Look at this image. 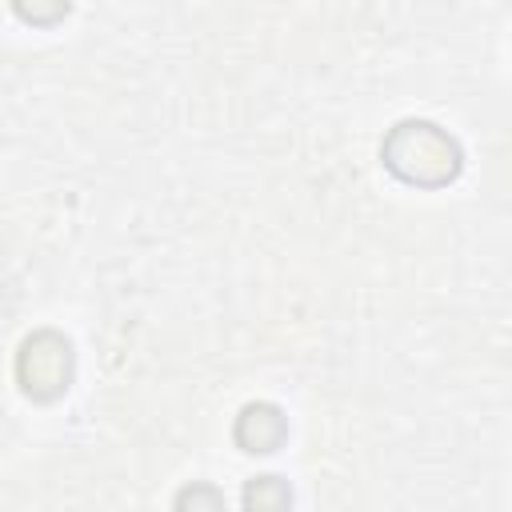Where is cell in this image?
I'll return each mask as SVG.
<instances>
[{
	"label": "cell",
	"mask_w": 512,
	"mask_h": 512,
	"mask_svg": "<svg viewBox=\"0 0 512 512\" xmlns=\"http://www.w3.org/2000/svg\"><path fill=\"white\" fill-rule=\"evenodd\" d=\"M384 168L412 188H444L460 176V144L432 120H400L380 144Z\"/></svg>",
	"instance_id": "1"
},
{
	"label": "cell",
	"mask_w": 512,
	"mask_h": 512,
	"mask_svg": "<svg viewBox=\"0 0 512 512\" xmlns=\"http://www.w3.org/2000/svg\"><path fill=\"white\" fill-rule=\"evenodd\" d=\"M72 376H76V352L64 332L40 328V332L24 336V344L16 352V384L24 396L52 404L72 388Z\"/></svg>",
	"instance_id": "2"
},
{
	"label": "cell",
	"mask_w": 512,
	"mask_h": 512,
	"mask_svg": "<svg viewBox=\"0 0 512 512\" xmlns=\"http://www.w3.org/2000/svg\"><path fill=\"white\" fill-rule=\"evenodd\" d=\"M232 436L244 452H276L288 436V416L272 400H252L240 408Z\"/></svg>",
	"instance_id": "3"
},
{
	"label": "cell",
	"mask_w": 512,
	"mask_h": 512,
	"mask_svg": "<svg viewBox=\"0 0 512 512\" xmlns=\"http://www.w3.org/2000/svg\"><path fill=\"white\" fill-rule=\"evenodd\" d=\"M292 492L280 476H256L248 488H244V508H288Z\"/></svg>",
	"instance_id": "4"
},
{
	"label": "cell",
	"mask_w": 512,
	"mask_h": 512,
	"mask_svg": "<svg viewBox=\"0 0 512 512\" xmlns=\"http://www.w3.org/2000/svg\"><path fill=\"white\" fill-rule=\"evenodd\" d=\"M12 8H16V16H20L24 24H32V28H52V24H60V20L68 16L72 0H12Z\"/></svg>",
	"instance_id": "5"
},
{
	"label": "cell",
	"mask_w": 512,
	"mask_h": 512,
	"mask_svg": "<svg viewBox=\"0 0 512 512\" xmlns=\"http://www.w3.org/2000/svg\"><path fill=\"white\" fill-rule=\"evenodd\" d=\"M196 508V504H208V508H220L224 504V496L220 492H212V488H184L180 496H176V508Z\"/></svg>",
	"instance_id": "6"
}]
</instances>
